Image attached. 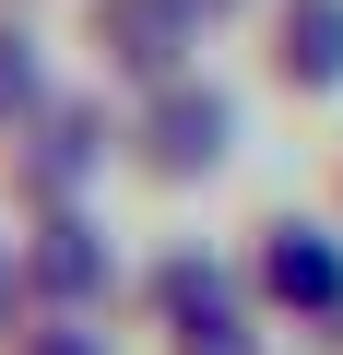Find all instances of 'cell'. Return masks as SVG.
I'll use <instances>...</instances> for the list:
<instances>
[{"mask_svg": "<svg viewBox=\"0 0 343 355\" xmlns=\"http://www.w3.org/2000/svg\"><path fill=\"white\" fill-rule=\"evenodd\" d=\"M296 71H308V83L343 71V0H296Z\"/></svg>", "mask_w": 343, "mask_h": 355, "instance_id": "6da1fadb", "label": "cell"}, {"mask_svg": "<svg viewBox=\"0 0 343 355\" xmlns=\"http://www.w3.org/2000/svg\"><path fill=\"white\" fill-rule=\"evenodd\" d=\"M213 130H225V107H213V95H178V107H166V142H154V154L202 166V154H213Z\"/></svg>", "mask_w": 343, "mask_h": 355, "instance_id": "7a4b0ae2", "label": "cell"}, {"mask_svg": "<svg viewBox=\"0 0 343 355\" xmlns=\"http://www.w3.org/2000/svg\"><path fill=\"white\" fill-rule=\"evenodd\" d=\"M272 272H284V296H331V249H284Z\"/></svg>", "mask_w": 343, "mask_h": 355, "instance_id": "3957f363", "label": "cell"}, {"mask_svg": "<svg viewBox=\"0 0 343 355\" xmlns=\"http://www.w3.org/2000/svg\"><path fill=\"white\" fill-rule=\"evenodd\" d=\"M24 95H36V60H24V48H0V107H24Z\"/></svg>", "mask_w": 343, "mask_h": 355, "instance_id": "277c9868", "label": "cell"}, {"mask_svg": "<svg viewBox=\"0 0 343 355\" xmlns=\"http://www.w3.org/2000/svg\"><path fill=\"white\" fill-rule=\"evenodd\" d=\"M48 355H95V343H48Z\"/></svg>", "mask_w": 343, "mask_h": 355, "instance_id": "5b68a950", "label": "cell"}]
</instances>
